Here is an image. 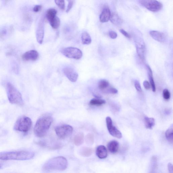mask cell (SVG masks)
<instances>
[{"label": "cell", "mask_w": 173, "mask_h": 173, "mask_svg": "<svg viewBox=\"0 0 173 173\" xmlns=\"http://www.w3.org/2000/svg\"><path fill=\"white\" fill-rule=\"evenodd\" d=\"M34 156V153L29 151L3 152H0V160H27L31 159Z\"/></svg>", "instance_id": "cell-1"}, {"label": "cell", "mask_w": 173, "mask_h": 173, "mask_svg": "<svg viewBox=\"0 0 173 173\" xmlns=\"http://www.w3.org/2000/svg\"><path fill=\"white\" fill-rule=\"evenodd\" d=\"M52 122V118L49 115L40 117L37 121L34 128V133L36 136L39 137L44 136Z\"/></svg>", "instance_id": "cell-2"}, {"label": "cell", "mask_w": 173, "mask_h": 173, "mask_svg": "<svg viewBox=\"0 0 173 173\" xmlns=\"http://www.w3.org/2000/svg\"><path fill=\"white\" fill-rule=\"evenodd\" d=\"M68 165L67 161L64 157L59 156L47 161L44 164L43 170L45 171L64 170Z\"/></svg>", "instance_id": "cell-3"}, {"label": "cell", "mask_w": 173, "mask_h": 173, "mask_svg": "<svg viewBox=\"0 0 173 173\" xmlns=\"http://www.w3.org/2000/svg\"><path fill=\"white\" fill-rule=\"evenodd\" d=\"M6 89L8 98L10 103L18 106H23L24 102L22 95L11 83H7Z\"/></svg>", "instance_id": "cell-4"}, {"label": "cell", "mask_w": 173, "mask_h": 173, "mask_svg": "<svg viewBox=\"0 0 173 173\" xmlns=\"http://www.w3.org/2000/svg\"><path fill=\"white\" fill-rule=\"evenodd\" d=\"M32 121L29 117L23 116L18 119L16 122L14 129L16 131L27 133L30 130L32 126Z\"/></svg>", "instance_id": "cell-5"}, {"label": "cell", "mask_w": 173, "mask_h": 173, "mask_svg": "<svg viewBox=\"0 0 173 173\" xmlns=\"http://www.w3.org/2000/svg\"><path fill=\"white\" fill-rule=\"evenodd\" d=\"M139 3L148 10L154 12L161 10L163 5L157 0H138Z\"/></svg>", "instance_id": "cell-6"}, {"label": "cell", "mask_w": 173, "mask_h": 173, "mask_svg": "<svg viewBox=\"0 0 173 173\" xmlns=\"http://www.w3.org/2000/svg\"><path fill=\"white\" fill-rule=\"evenodd\" d=\"M61 53L65 57L71 59H79L83 56L82 51L75 47L65 48L62 49Z\"/></svg>", "instance_id": "cell-7"}, {"label": "cell", "mask_w": 173, "mask_h": 173, "mask_svg": "<svg viewBox=\"0 0 173 173\" xmlns=\"http://www.w3.org/2000/svg\"><path fill=\"white\" fill-rule=\"evenodd\" d=\"M55 131L57 136L59 138L64 139L72 134L73 129L70 125H63L55 127Z\"/></svg>", "instance_id": "cell-8"}, {"label": "cell", "mask_w": 173, "mask_h": 173, "mask_svg": "<svg viewBox=\"0 0 173 173\" xmlns=\"http://www.w3.org/2000/svg\"><path fill=\"white\" fill-rule=\"evenodd\" d=\"M107 129L109 133L113 137L120 139L122 137V134L116 127L113 126L112 119L110 117H107L106 118Z\"/></svg>", "instance_id": "cell-9"}, {"label": "cell", "mask_w": 173, "mask_h": 173, "mask_svg": "<svg viewBox=\"0 0 173 173\" xmlns=\"http://www.w3.org/2000/svg\"><path fill=\"white\" fill-rule=\"evenodd\" d=\"M44 24L43 19L40 21L37 27L36 36L38 42L40 44L43 43L44 36Z\"/></svg>", "instance_id": "cell-10"}, {"label": "cell", "mask_w": 173, "mask_h": 173, "mask_svg": "<svg viewBox=\"0 0 173 173\" xmlns=\"http://www.w3.org/2000/svg\"><path fill=\"white\" fill-rule=\"evenodd\" d=\"M64 74L69 81L71 82H76L78 78V75L74 69L70 67L65 68L63 69Z\"/></svg>", "instance_id": "cell-11"}, {"label": "cell", "mask_w": 173, "mask_h": 173, "mask_svg": "<svg viewBox=\"0 0 173 173\" xmlns=\"http://www.w3.org/2000/svg\"><path fill=\"white\" fill-rule=\"evenodd\" d=\"M137 52L138 56L142 60L144 61L145 59V50L146 46L144 41L141 40L137 39L135 42Z\"/></svg>", "instance_id": "cell-12"}, {"label": "cell", "mask_w": 173, "mask_h": 173, "mask_svg": "<svg viewBox=\"0 0 173 173\" xmlns=\"http://www.w3.org/2000/svg\"><path fill=\"white\" fill-rule=\"evenodd\" d=\"M39 56V53L36 51L32 50L23 53L22 58L25 61H35L38 59Z\"/></svg>", "instance_id": "cell-13"}, {"label": "cell", "mask_w": 173, "mask_h": 173, "mask_svg": "<svg viewBox=\"0 0 173 173\" xmlns=\"http://www.w3.org/2000/svg\"><path fill=\"white\" fill-rule=\"evenodd\" d=\"M150 34L153 39L159 42H164L165 40L166 37L164 34L160 32L152 31H150Z\"/></svg>", "instance_id": "cell-14"}, {"label": "cell", "mask_w": 173, "mask_h": 173, "mask_svg": "<svg viewBox=\"0 0 173 173\" xmlns=\"http://www.w3.org/2000/svg\"><path fill=\"white\" fill-rule=\"evenodd\" d=\"M111 15L110 11L109 8H104L99 17V20L101 22L105 23L108 22L110 20Z\"/></svg>", "instance_id": "cell-15"}, {"label": "cell", "mask_w": 173, "mask_h": 173, "mask_svg": "<svg viewBox=\"0 0 173 173\" xmlns=\"http://www.w3.org/2000/svg\"><path fill=\"white\" fill-rule=\"evenodd\" d=\"M96 154L97 157L101 159L106 158L108 155L107 149L103 145L99 146L96 149Z\"/></svg>", "instance_id": "cell-16"}, {"label": "cell", "mask_w": 173, "mask_h": 173, "mask_svg": "<svg viewBox=\"0 0 173 173\" xmlns=\"http://www.w3.org/2000/svg\"><path fill=\"white\" fill-rule=\"evenodd\" d=\"M108 150L113 154L116 153L119 150V143L116 140H112L109 142L107 146Z\"/></svg>", "instance_id": "cell-17"}, {"label": "cell", "mask_w": 173, "mask_h": 173, "mask_svg": "<svg viewBox=\"0 0 173 173\" xmlns=\"http://www.w3.org/2000/svg\"><path fill=\"white\" fill-rule=\"evenodd\" d=\"M110 20L113 25H121L123 23L122 20L115 13H113L111 14Z\"/></svg>", "instance_id": "cell-18"}, {"label": "cell", "mask_w": 173, "mask_h": 173, "mask_svg": "<svg viewBox=\"0 0 173 173\" xmlns=\"http://www.w3.org/2000/svg\"><path fill=\"white\" fill-rule=\"evenodd\" d=\"M84 135L82 132L77 134L74 137V142L76 146H79L82 144L84 141Z\"/></svg>", "instance_id": "cell-19"}, {"label": "cell", "mask_w": 173, "mask_h": 173, "mask_svg": "<svg viewBox=\"0 0 173 173\" xmlns=\"http://www.w3.org/2000/svg\"><path fill=\"white\" fill-rule=\"evenodd\" d=\"M144 119L145 126L146 128L149 129H152L155 124V119L146 116L145 117Z\"/></svg>", "instance_id": "cell-20"}, {"label": "cell", "mask_w": 173, "mask_h": 173, "mask_svg": "<svg viewBox=\"0 0 173 173\" xmlns=\"http://www.w3.org/2000/svg\"><path fill=\"white\" fill-rule=\"evenodd\" d=\"M165 136L167 140L170 144H173V126L171 125L170 128L167 130L165 133Z\"/></svg>", "instance_id": "cell-21"}, {"label": "cell", "mask_w": 173, "mask_h": 173, "mask_svg": "<svg viewBox=\"0 0 173 173\" xmlns=\"http://www.w3.org/2000/svg\"><path fill=\"white\" fill-rule=\"evenodd\" d=\"M81 39L83 44L89 45L91 43V37L90 35L87 32H84L82 34Z\"/></svg>", "instance_id": "cell-22"}, {"label": "cell", "mask_w": 173, "mask_h": 173, "mask_svg": "<svg viewBox=\"0 0 173 173\" xmlns=\"http://www.w3.org/2000/svg\"><path fill=\"white\" fill-rule=\"evenodd\" d=\"M49 21L51 27L54 29H58L60 25V19L57 16Z\"/></svg>", "instance_id": "cell-23"}, {"label": "cell", "mask_w": 173, "mask_h": 173, "mask_svg": "<svg viewBox=\"0 0 173 173\" xmlns=\"http://www.w3.org/2000/svg\"><path fill=\"white\" fill-rule=\"evenodd\" d=\"M93 152L92 148L84 147L81 149L80 153L81 156L85 157H89L92 154Z\"/></svg>", "instance_id": "cell-24"}, {"label": "cell", "mask_w": 173, "mask_h": 173, "mask_svg": "<svg viewBox=\"0 0 173 173\" xmlns=\"http://www.w3.org/2000/svg\"><path fill=\"white\" fill-rule=\"evenodd\" d=\"M57 12L56 10L54 9H50L48 10L46 15L47 20L49 21L54 18L57 16Z\"/></svg>", "instance_id": "cell-25"}, {"label": "cell", "mask_w": 173, "mask_h": 173, "mask_svg": "<svg viewBox=\"0 0 173 173\" xmlns=\"http://www.w3.org/2000/svg\"><path fill=\"white\" fill-rule=\"evenodd\" d=\"M106 101L103 99L94 98L91 100L90 102V104L91 106H101V105L105 104Z\"/></svg>", "instance_id": "cell-26"}, {"label": "cell", "mask_w": 173, "mask_h": 173, "mask_svg": "<svg viewBox=\"0 0 173 173\" xmlns=\"http://www.w3.org/2000/svg\"><path fill=\"white\" fill-rule=\"evenodd\" d=\"M108 81L105 79H102L99 81L98 87L99 89L101 90H104L109 86Z\"/></svg>", "instance_id": "cell-27"}, {"label": "cell", "mask_w": 173, "mask_h": 173, "mask_svg": "<svg viewBox=\"0 0 173 173\" xmlns=\"http://www.w3.org/2000/svg\"><path fill=\"white\" fill-rule=\"evenodd\" d=\"M55 1L59 9L62 10H64L65 8L64 0H55Z\"/></svg>", "instance_id": "cell-28"}, {"label": "cell", "mask_w": 173, "mask_h": 173, "mask_svg": "<svg viewBox=\"0 0 173 173\" xmlns=\"http://www.w3.org/2000/svg\"><path fill=\"white\" fill-rule=\"evenodd\" d=\"M94 136L92 134L89 133L87 134L85 137V141L87 144L89 145L92 144L94 143Z\"/></svg>", "instance_id": "cell-29"}, {"label": "cell", "mask_w": 173, "mask_h": 173, "mask_svg": "<svg viewBox=\"0 0 173 173\" xmlns=\"http://www.w3.org/2000/svg\"><path fill=\"white\" fill-rule=\"evenodd\" d=\"M149 80H150V85L152 87L153 92H155L156 91V85H155L154 78H153V75H148Z\"/></svg>", "instance_id": "cell-30"}, {"label": "cell", "mask_w": 173, "mask_h": 173, "mask_svg": "<svg viewBox=\"0 0 173 173\" xmlns=\"http://www.w3.org/2000/svg\"><path fill=\"white\" fill-rule=\"evenodd\" d=\"M7 30L3 29L0 30V41H3L5 39L7 35Z\"/></svg>", "instance_id": "cell-31"}, {"label": "cell", "mask_w": 173, "mask_h": 173, "mask_svg": "<svg viewBox=\"0 0 173 173\" xmlns=\"http://www.w3.org/2000/svg\"><path fill=\"white\" fill-rule=\"evenodd\" d=\"M163 96L164 99L168 100L170 97V92L167 89H164L163 91Z\"/></svg>", "instance_id": "cell-32"}, {"label": "cell", "mask_w": 173, "mask_h": 173, "mask_svg": "<svg viewBox=\"0 0 173 173\" xmlns=\"http://www.w3.org/2000/svg\"><path fill=\"white\" fill-rule=\"evenodd\" d=\"M134 86L137 91L139 92H142V87H141L140 83L138 81L136 80L135 81Z\"/></svg>", "instance_id": "cell-33"}, {"label": "cell", "mask_w": 173, "mask_h": 173, "mask_svg": "<svg viewBox=\"0 0 173 173\" xmlns=\"http://www.w3.org/2000/svg\"><path fill=\"white\" fill-rule=\"evenodd\" d=\"M67 1L68 2V4L66 12L67 13H68L72 9L73 2L72 0H67Z\"/></svg>", "instance_id": "cell-34"}, {"label": "cell", "mask_w": 173, "mask_h": 173, "mask_svg": "<svg viewBox=\"0 0 173 173\" xmlns=\"http://www.w3.org/2000/svg\"><path fill=\"white\" fill-rule=\"evenodd\" d=\"M109 35L110 38L113 39H116L117 37V36H118L117 33L113 31H109Z\"/></svg>", "instance_id": "cell-35"}, {"label": "cell", "mask_w": 173, "mask_h": 173, "mask_svg": "<svg viewBox=\"0 0 173 173\" xmlns=\"http://www.w3.org/2000/svg\"><path fill=\"white\" fill-rule=\"evenodd\" d=\"M120 32L123 35H124L125 37H126L128 38H131V36L130 34L124 29H120Z\"/></svg>", "instance_id": "cell-36"}, {"label": "cell", "mask_w": 173, "mask_h": 173, "mask_svg": "<svg viewBox=\"0 0 173 173\" xmlns=\"http://www.w3.org/2000/svg\"><path fill=\"white\" fill-rule=\"evenodd\" d=\"M143 85H144V88L146 90H149L150 89V85L148 81H145L143 83Z\"/></svg>", "instance_id": "cell-37"}, {"label": "cell", "mask_w": 173, "mask_h": 173, "mask_svg": "<svg viewBox=\"0 0 173 173\" xmlns=\"http://www.w3.org/2000/svg\"><path fill=\"white\" fill-rule=\"evenodd\" d=\"M42 8V6L41 5H37L34 7L33 10L35 12H38L41 10Z\"/></svg>", "instance_id": "cell-38"}, {"label": "cell", "mask_w": 173, "mask_h": 173, "mask_svg": "<svg viewBox=\"0 0 173 173\" xmlns=\"http://www.w3.org/2000/svg\"><path fill=\"white\" fill-rule=\"evenodd\" d=\"M108 92L111 94H116L118 93V91L116 89L112 87L109 89Z\"/></svg>", "instance_id": "cell-39"}, {"label": "cell", "mask_w": 173, "mask_h": 173, "mask_svg": "<svg viewBox=\"0 0 173 173\" xmlns=\"http://www.w3.org/2000/svg\"><path fill=\"white\" fill-rule=\"evenodd\" d=\"M168 168L169 172L170 173H173V165L171 163H169L168 165Z\"/></svg>", "instance_id": "cell-40"}, {"label": "cell", "mask_w": 173, "mask_h": 173, "mask_svg": "<svg viewBox=\"0 0 173 173\" xmlns=\"http://www.w3.org/2000/svg\"><path fill=\"white\" fill-rule=\"evenodd\" d=\"M146 67L148 75H153L152 71L150 66L148 65H146Z\"/></svg>", "instance_id": "cell-41"}, {"label": "cell", "mask_w": 173, "mask_h": 173, "mask_svg": "<svg viewBox=\"0 0 173 173\" xmlns=\"http://www.w3.org/2000/svg\"><path fill=\"white\" fill-rule=\"evenodd\" d=\"M3 167V164L0 163V169H1Z\"/></svg>", "instance_id": "cell-42"}]
</instances>
